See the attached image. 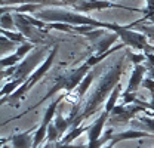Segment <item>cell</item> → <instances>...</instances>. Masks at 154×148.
I'll return each instance as SVG.
<instances>
[{
	"label": "cell",
	"mask_w": 154,
	"mask_h": 148,
	"mask_svg": "<svg viewBox=\"0 0 154 148\" xmlns=\"http://www.w3.org/2000/svg\"><path fill=\"white\" fill-rule=\"evenodd\" d=\"M125 61H126V58H122L116 65H113L107 73L102 76V79L99 80V83H98V86L95 88V91L86 99V102H85L83 108L80 111V114L76 117V120H74L71 129L80 128V125H82L86 119H89L92 114H95L96 111L101 108V105L108 101L111 92L114 91L116 86L120 83V77H122L123 67H125Z\"/></svg>",
	"instance_id": "6da1fadb"
},
{
	"label": "cell",
	"mask_w": 154,
	"mask_h": 148,
	"mask_svg": "<svg viewBox=\"0 0 154 148\" xmlns=\"http://www.w3.org/2000/svg\"><path fill=\"white\" fill-rule=\"evenodd\" d=\"M34 17L37 19H42L48 24H54V22H62V24H68L73 27H94V28H108L113 30L114 24H108V22H101L94 18L80 15L76 12H70V11H64V9H42L34 14Z\"/></svg>",
	"instance_id": "7a4b0ae2"
},
{
	"label": "cell",
	"mask_w": 154,
	"mask_h": 148,
	"mask_svg": "<svg viewBox=\"0 0 154 148\" xmlns=\"http://www.w3.org/2000/svg\"><path fill=\"white\" fill-rule=\"evenodd\" d=\"M91 68H92V67H91L88 62H85V64L80 65L79 68L70 70V71H65L64 74L58 76L57 80H55V83H54V86L48 91V93L38 101L36 105L30 107L24 114H27L28 111H31V110H34V108H37V107H40L43 102H46L48 99H51L52 96H55V95H57L58 92H61V91H65L67 93H73L74 92V89L79 88V85L83 82V79L89 74ZM24 114H22V116H24ZM22 116H21V117H22ZM17 119H19V117H17Z\"/></svg>",
	"instance_id": "3957f363"
},
{
	"label": "cell",
	"mask_w": 154,
	"mask_h": 148,
	"mask_svg": "<svg viewBox=\"0 0 154 148\" xmlns=\"http://www.w3.org/2000/svg\"><path fill=\"white\" fill-rule=\"evenodd\" d=\"M57 54H58V45L55 46H52L51 48V51H49V55L46 58V61L38 67L37 70L34 71V73L31 74L28 79H27V82L19 88L17 92H14L11 96H6V98H2V105H5V104H11V105H18V101L19 99H22L24 96H25V93L30 92L33 88H34V85L40 82L42 79H43V76H46V73L51 70V67H52V64H54V61H55V58H57Z\"/></svg>",
	"instance_id": "277c9868"
},
{
	"label": "cell",
	"mask_w": 154,
	"mask_h": 148,
	"mask_svg": "<svg viewBox=\"0 0 154 148\" xmlns=\"http://www.w3.org/2000/svg\"><path fill=\"white\" fill-rule=\"evenodd\" d=\"M14 21L17 25L18 33L24 34L27 40H30V43H33L34 46L40 45V46H49V40L51 37L48 34L46 30H42L36 27L34 24H31V15L27 14H14Z\"/></svg>",
	"instance_id": "5b68a950"
},
{
	"label": "cell",
	"mask_w": 154,
	"mask_h": 148,
	"mask_svg": "<svg viewBox=\"0 0 154 148\" xmlns=\"http://www.w3.org/2000/svg\"><path fill=\"white\" fill-rule=\"evenodd\" d=\"M132 28H134L132 24H129V25H117V24H114L111 31L119 34L120 40L123 42L125 46H131L136 51H142V54H154V46L150 45L147 36H144L139 31H134Z\"/></svg>",
	"instance_id": "8992f818"
},
{
	"label": "cell",
	"mask_w": 154,
	"mask_h": 148,
	"mask_svg": "<svg viewBox=\"0 0 154 148\" xmlns=\"http://www.w3.org/2000/svg\"><path fill=\"white\" fill-rule=\"evenodd\" d=\"M46 49H48V46H40V48H36V49H34V52H31V54L27 56L21 64H18L17 71H15V74L12 76V80L18 82L19 85L22 86V85L27 82V79H28V77H30V76H31V74L38 68L37 65L42 62V59H43V56H45V51H46Z\"/></svg>",
	"instance_id": "52a82bcc"
},
{
	"label": "cell",
	"mask_w": 154,
	"mask_h": 148,
	"mask_svg": "<svg viewBox=\"0 0 154 148\" xmlns=\"http://www.w3.org/2000/svg\"><path fill=\"white\" fill-rule=\"evenodd\" d=\"M145 113V108L144 107H141V105H138V104H131V105H123V104H120V105H116L114 110L111 111V114H110V122L111 123H119V125H122V123H129V122H132L135 120V117H136V114L138 113Z\"/></svg>",
	"instance_id": "ba28073f"
},
{
	"label": "cell",
	"mask_w": 154,
	"mask_h": 148,
	"mask_svg": "<svg viewBox=\"0 0 154 148\" xmlns=\"http://www.w3.org/2000/svg\"><path fill=\"white\" fill-rule=\"evenodd\" d=\"M34 49H36V46H34L33 43H30V42H25V43L19 45L18 48H17V51H15L11 56H8V58H2V61H0L2 70H5L6 67L9 68V67L18 65L19 61L22 62V61L28 56V54H30L31 51H34Z\"/></svg>",
	"instance_id": "9c48e42d"
},
{
	"label": "cell",
	"mask_w": 154,
	"mask_h": 148,
	"mask_svg": "<svg viewBox=\"0 0 154 148\" xmlns=\"http://www.w3.org/2000/svg\"><path fill=\"white\" fill-rule=\"evenodd\" d=\"M110 8H120V9H125V6L113 5L111 2H105V0H83V2H80L79 5L74 6L76 11H82V12L99 11V9H110Z\"/></svg>",
	"instance_id": "30bf717a"
},
{
	"label": "cell",
	"mask_w": 154,
	"mask_h": 148,
	"mask_svg": "<svg viewBox=\"0 0 154 148\" xmlns=\"http://www.w3.org/2000/svg\"><path fill=\"white\" fill-rule=\"evenodd\" d=\"M147 73H148V68H147L144 64L135 65L134 71H132V76H131V80H129L128 88H126V93H136L138 88L142 86V82H144Z\"/></svg>",
	"instance_id": "8fae6325"
},
{
	"label": "cell",
	"mask_w": 154,
	"mask_h": 148,
	"mask_svg": "<svg viewBox=\"0 0 154 148\" xmlns=\"http://www.w3.org/2000/svg\"><path fill=\"white\" fill-rule=\"evenodd\" d=\"M36 129L27 130V132H22V133H15L8 141L11 142L12 148H33V142H34V133L33 132H36Z\"/></svg>",
	"instance_id": "7c38bea8"
},
{
	"label": "cell",
	"mask_w": 154,
	"mask_h": 148,
	"mask_svg": "<svg viewBox=\"0 0 154 148\" xmlns=\"http://www.w3.org/2000/svg\"><path fill=\"white\" fill-rule=\"evenodd\" d=\"M108 119H110V114L107 111H102V114L89 126V130H88V139H89V142H95V141H98L102 136V129H104V126H105V123H107Z\"/></svg>",
	"instance_id": "4fadbf2b"
},
{
	"label": "cell",
	"mask_w": 154,
	"mask_h": 148,
	"mask_svg": "<svg viewBox=\"0 0 154 148\" xmlns=\"http://www.w3.org/2000/svg\"><path fill=\"white\" fill-rule=\"evenodd\" d=\"M119 39V34L116 33H111V34H107L102 39H99L96 43H94V52L92 55H104L107 52H110L113 49V45L117 42Z\"/></svg>",
	"instance_id": "5bb4252c"
},
{
	"label": "cell",
	"mask_w": 154,
	"mask_h": 148,
	"mask_svg": "<svg viewBox=\"0 0 154 148\" xmlns=\"http://www.w3.org/2000/svg\"><path fill=\"white\" fill-rule=\"evenodd\" d=\"M154 135L145 132V130H136V129H131V130H125V132H120V133H114L113 136V144H119L122 141H128V139H141V138H151Z\"/></svg>",
	"instance_id": "9a60e30c"
},
{
	"label": "cell",
	"mask_w": 154,
	"mask_h": 148,
	"mask_svg": "<svg viewBox=\"0 0 154 148\" xmlns=\"http://www.w3.org/2000/svg\"><path fill=\"white\" fill-rule=\"evenodd\" d=\"M74 120H76V119H74V117H71V116H68L67 119H64V117H62V113L58 110L54 125H55V128H57L58 132H59V136H61V139L64 138V133H65L67 130H71Z\"/></svg>",
	"instance_id": "2e32d148"
},
{
	"label": "cell",
	"mask_w": 154,
	"mask_h": 148,
	"mask_svg": "<svg viewBox=\"0 0 154 148\" xmlns=\"http://www.w3.org/2000/svg\"><path fill=\"white\" fill-rule=\"evenodd\" d=\"M95 76L96 74L94 73V71H91V73L88 74L85 79H83V82L79 85V88H77V91H76V102L74 104H80V101L83 99V96L86 95V92L89 91V88H91V85H92V82L95 80Z\"/></svg>",
	"instance_id": "e0dca14e"
},
{
	"label": "cell",
	"mask_w": 154,
	"mask_h": 148,
	"mask_svg": "<svg viewBox=\"0 0 154 148\" xmlns=\"http://www.w3.org/2000/svg\"><path fill=\"white\" fill-rule=\"evenodd\" d=\"M131 123H132L134 126H139V128H142L145 132L153 133V135H154V117L142 116V117H139V119H135V120H132Z\"/></svg>",
	"instance_id": "ac0fdd59"
},
{
	"label": "cell",
	"mask_w": 154,
	"mask_h": 148,
	"mask_svg": "<svg viewBox=\"0 0 154 148\" xmlns=\"http://www.w3.org/2000/svg\"><path fill=\"white\" fill-rule=\"evenodd\" d=\"M89 130V126H80V128H74V129H71L67 135H64V138L59 141L61 144H71L74 139H77L79 136H82L85 132H88Z\"/></svg>",
	"instance_id": "d6986e66"
},
{
	"label": "cell",
	"mask_w": 154,
	"mask_h": 148,
	"mask_svg": "<svg viewBox=\"0 0 154 148\" xmlns=\"http://www.w3.org/2000/svg\"><path fill=\"white\" fill-rule=\"evenodd\" d=\"M120 93H122V85L119 83V85L114 88V91L111 92L108 101L105 102V108H104V111H107L108 114H111V111L114 110V107L117 105V99L120 98Z\"/></svg>",
	"instance_id": "ffe728a7"
},
{
	"label": "cell",
	"mask_w": 154,
	"mask_h": 148,
	"mask_svg": "<svg viewBox=\"0 0 154 148\" xmlns=\"http://www.w3.org/2000/svg\"><path fill=\"white\" fill-rule=\"evenodd\" d=\"M113 129H107L104 132V135L95 141V142H88V148H101L102 145H107V144H110L111 141H113Z\"/></svg>",
	"instance_id": "44dd1931"
},
{
	"label": "cell",
	"mask_w": 154,
	"mask_h": 148,
	"mask_svg": "<svg viewBox=\"0 0 154 148\" xmlns=\"http://www.w3.org/2000/svg\"><path fill=\"white\" fill-rule=\"evenodd\" d=\"M132 25L138 27V31L139 33H142L144 36H147L148 40L154 42V25H151V24H138L136 21L132 22Z\"/></svg>",
	"instance_id": "7402d4cb"
},
{
	"label": "cell",
	"mask_w": 154,
	"mask_h": 148,
	"mask_svg": "<svg viewBox=\"0 0 154 148\" xmlns=\"http://www.w3.org/2000/svg\"><path fill=\"white\" fill-rule=\"evenodd\" d=\"M0 24H2V30L14 31V30L17 28V25H15V21H14V15H11V14H2Z\"/></svg>",
	"instance_id": "603a6c76"
},
{
	"label": "cell",
	"mask_w": 154,
	"mask_h": 148,
	"mask_svg": "<svg viewBox=\"0 0 154 148\" xmlns=\"http://www.w3.org/2000/svg\"><path fill=\"white\" fill-rule=\"evenodd\" d=\"M2 36L6 37V39H9V40H12V42H15V43H18V45H22V43L28 42V40L24 37V34H21V33H15V31L2 30Z\"/></svg>",
	"instance_id": "cb8c5ba5"
},
{
	"label": "cell",
	"mask_w": 154,
	"mask_h": 148,
	"mask_svg": "<svg viewBox=\"0 0 154 148\" xmlns=\"http://www.w3.org/2000/svg\"><path fill=\"white\" fill-rule=\"evenodd\" d=\"M0 43H2V54H5L6 51L15 49V48H17V45H18V43H15V42H12V40H9V39H6V37H3V36H2ZM15 51H17V49H15Z\"/></svg>",
	"instance_id": "d4e9b609"
},
{
	"label": "cell",
	"mask_w": 154,
	"mask_h": 148,
	"mask_svg": "<svg viewBox=\"0 0 154 148\" xmlns=\"http://www.w3.org/2000/svg\"><path fill=\"white\" fill-rule=\"evenodd\" d=\"M128 59H131V62L134 64V65H139V64H145V55L144 54H141V55H136V54H132V52H129L128 55H126Z\"/></svg>",
	"instance_id": "484cf974"
},
{
	"label": "cell",
	"mask_w": 154,
	"mask_h": 148,
	"mask_svg": "<svg viewBox=\"0 0 154 148\" xmlns=\"http://www.w3.org/2000/svg\"><path fill=\"white\" fill-rule=\"evenodd\" d=\"M142 88H145V89H148L151 95H154V80L151 77H145L144 79V82H142Z\"/></svg>",
	"instance_id": "4316f807"
},
{
	"label": "cell",
	"mask_w": 154,
	"mask_h": 148,
	"mask_svg": "<svg viewBox=\"0 0 154 148\" xmlns=\"http://www.w3.org/2000/svg\"><path fill=\"white\" fill-rule=\"evenodd\" d=\"M145 2H147V8L142 11V12H144V15H145V17L153 15L154 14V0H145Z\"/></svg>",
	"instance_id": "83f0119b"
},
{
	"label": "cell",
	"mask_w": 154,
	"mask_h": 148,
	"mask_svg": "<svg viewBox=\"0 0 154 148\" xmlns=\"http://www.w3.org/2000/svg\"><path fill=\"white\" fill-rule=\"evenodd\" d=\"M136 22H138V24H151V25H154V14L153 15H148V17L144 15L142 18L138 19Z\"/></svg>",
	"instance_id": "f1b7e54d"
},
{
	"label": "cell",
	"mask_w": 154,
	"mask_h": 148,
	"mask_svg": "<svg viewBox=\"0 0 154 148\" xmlns=\"http://www.w3.org/2000/svg\"><path fill=\"white\" fill-rule=\"evenodd\" d=\"M55 148H88V145H73V144H61V142H57Z\"/></svg>",
	"instance_id": "f546056e"
},
{
	"label": "cell",
	"mask_w": 154,
	"mask_h": 148,
	"mask_svg": "<svg viewBox=\"0 0 154 148\" xmlns=\"http://www.w3.org/2000/svg\"><path fill=\"white\" fill-rule=\"evenodd\" d=\"M55 145L57 144H54V142H46L45 145H42V147H38V148H55Z\"/></svg>",
	"instance_id": "4dcf8cb0"
},
{
	"label": "cell",
	"mask_w": 154,
	"mask_h": 148,
	"mask_svg": "<svg viewBox=\"0 0 154 148\" xmlns=\"http://www.w3.org/2000/svg\"><path fill=\"white\" fill-rule=\"evenodd\" d=\"M104 148H114V144H113V142H110V144H107Z\"/></svg>",
	"instance_id": "1f68e13d"
}]
</instances>
